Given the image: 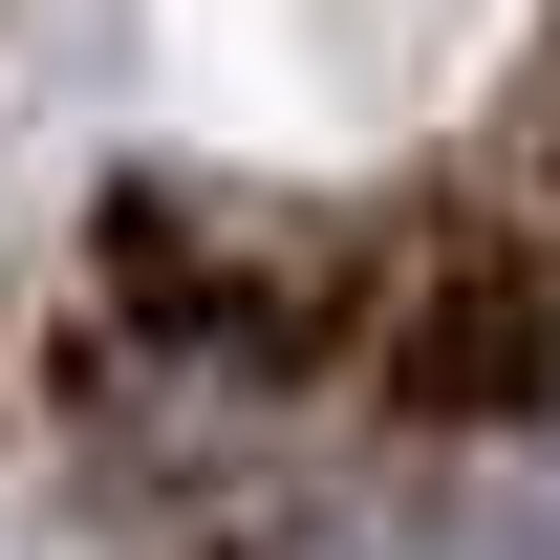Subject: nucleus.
Segmentation results:
<instances>
[{"mask_svg": "<svg viewBox=\"0 0 560 560\" xmlns=\"http://www.w3.org/2000/svg\"><path fill=\"white\" fill-rule=\"evenodd\" d=\"M366 388H388V431H517V410L560 388V280L517 259V237H453V259L388 302Z\"/></svg>", "mask_w": 560, "mask_h": 560, "instance_id": "obj_1", "label": "nucleus"}]
</instances>
